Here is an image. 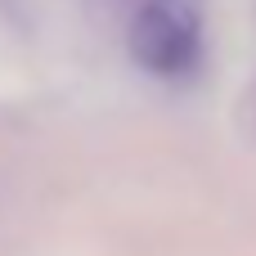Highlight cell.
I'll list each match as a JSON object with an SVG mask.
<instances>
[{
  "instance_id": "1",
  "label": "cell",
  "mask_w": 256,
  "mask_h": 256,
  "mask_svg": "<svg viewBox=\"0 0 256 256\" xmlns=\"http://www.w3.org/2000/svg\"><path fill=\"white\" fill-rule=\"evenodd\" d=\"M198 18L176 0H153L130 22V54L158 76H180L198 63Z\"/></svg>"
}]
</instances>
